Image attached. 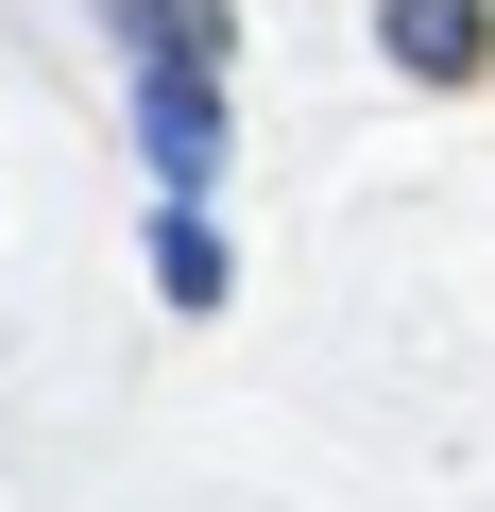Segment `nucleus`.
<instances>
[{
	"label": "nucleus",
	"mask_w": 495,
	"mask_h": 512,
	"mask_svg": "<svg viewBox=\"0 0 495 512\" xmlns=\"http://www.w3.org/2000/svg\"><path fill=\"white\" fill-rule=\"evenodd\" d=\"M154 291H171V308H222V291H239V274H222V239H205V205H188V188H171V222H154Z\"/></svg>",
	"instance_id": "obj_4"
},
{
	"label": "nucleus",
	"mask_w": 495,
	"mask_h": 512,
	"mask_svg": "<svg viewBox=\"0 0 495 512\" xmlns=\"http://www.w3.org/2000/svg\"><path fill=\"white\" fill-rule=\"evenodd\" d=\"M120 52L137 69H222V0H120Z\"/></svg>",
	"instance_id": "obj_3"
},
{
	"label": "nucleus",
	"mask_w": 495,
	"mask_h": 512,
	"mask_svg": "<svg viewBox=\"0 0 495 512\" xmlns=\"http://www.w3.org/2000/svg\"><path fill=\"white\" fill-rule=\"evenodd\" d=\"M137 154L205 205V171H222V69H137Z\"/></svg>",
	"instance_id": "obj_1"
},
{
	"label": "nucleus",
	"mask_w": 495,
	"mask_h": 512,
	"mask_svg": "<svg viewBox=\"0 0 495 512\" xmlns=\"http://www.w3.org/2000/svg\"><path fill=\"white\" fill-rule=\"evenodd\" d=\"M376 35H393L410 86H478L495 69V0H376Z\"/></svg>",
	"instance_id": "obj_2"
}]
</instances>
